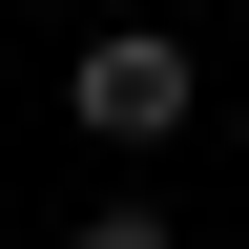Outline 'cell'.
Returning <instances> with one entry per match:
<instances>
[{
	"label": "cell",
	"instance_id": "6da1fadb",
	"mask_svg": "<svg viewBox=\"0 0 249 249\" xmlns=\"http://www.w3.org/2000/svg\"><path fill=\"white\" fill-rule=\"evenodd\" d=\"M62 104H83V145H166L208 83H187V42H166V21H104V42L62 62Z\"/></svg>",
	"mask_w": 249,
	"mask_h": 249
},
{
	"label": "cell",
	"instance_id": "7a4b0ae2",
	"mask_svg": "<svg viewBox=\"0 0 249 249\" xmlns=\"http://www.w3.org/2000/svg\"><path fill=\"white\" fill-rule=\"evenodd\" d=\"M62 249H166V229H145V208H83V229H62Z\"/></svg>",
	"mask_w": 249,
	"mask_h": 249
}]
</instances>
